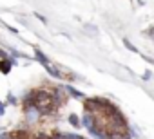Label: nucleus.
I'll list each match as a JSON object with an SVG mask.
<instances>
[{
    "instance_id": "1",
    "label": "nucleus",
    "mask_w": 154,
    "mask_h": 139,
    "mask_svg": "<svg viewBox=\"0 0 154 139\" xmlns=\"http://www.w3.org/2000/svg\"><path fill=\"white\" fill-rule=\"evenodd\" d=\"M9 67H11V61H2V63H0V71H2V72H8Z\"/></svg>"
},
{
    "instance_id": "2",
    "label": "nucleus",
    "mask_w": 154,
    "mask_h": 139,
    "mask_svg": "<svg viewBox=\"0 0 154 139\" xmlns=\"http://www.w3.org/2000/svg\"><path fill=\"white\" fill-rule=\"evenodd\" d=\"M123 43H125V47H129V49H131L132 52H136V47H134V45H132V43H131L129 40H123Z\"/></svg>"
},
{
    "instance_id": "3",
    "label": "nucleus",
    "mask_w": 154,
    "mask_h": 139,
    "mask_svg": "<svg viewBox=\"0 0 154 139\" xmlns=\"http://www.w3.org/2000/svg\"><path fill=\"white\" fill-rule=\"evenodd\" d=\"M71 123L74 125V126H78L80 123H78V117H76V116H71Z\"/></svg>"
},
{
    "instance_id": "4",
    "label": "nucleus",
    "mask_w": 154,
    "mask_h": 139,
    "mask_svg": "<svg viewBox=\"0 0 154 139\" xmlns=\"http://www.w3.org/2000/svg\"><path fill=\"white\" fill-rule=\"evenodd\" d=\"M0 114H4V105L0 103Z\"/></svg>"
}]
</instances>
